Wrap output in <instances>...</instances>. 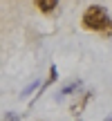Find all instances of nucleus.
Wrapping results in <instances>:
<instances>
[{"label": "nucleus", "mask_w": 112, "mask_h": 121, "mask_svg": "<svg viewBox=\"0 0 112 121\" xmlns=\"http://www.w3.org/2000/svg\"><path fill=\"white\" fill-rule=\"evenodd\" d=\"M56 76H58V74H56V65H49V76H47V81L40 85V94H43V90H47V87L56 81Z\"/></svg>", "instance_id": "5"}, {"label": "nucleus", "mask_w": 112, "mask_h": 121, "mask_svg": "<svg viewBox=\"0 0 112 121\" xmlns=\"http://www.w3.org/2000/svg\"><path fill=\"white\" fill-rule=\"evenodd\" d=\"M78 87H81V81H78V78H76V81H69L67 85H63V87H60V92L54 96V99L58 101V99H63V96H69V94H74Z\"/></svg>", "instance_id": "3"}, {"label": "nucleus", "mask_w": 112, "mask_h": 121, "mask_svg": "<svg viewBox=\"0 0 112 121\" xmlns=\"http://www.w3.org/2000/svg\"><path fill=\"white\" fill-rule=\"evenodd\" d=\"M2 121H20V117H18L16 112H4V117H2Z\"/></svg>", "instance_id": "7"}, {"label": "nucleus", "mask_w": 112, "mask_h": 121, "mask_svg": "<svg viewBox=\"0 0 112 121\" xmlns=\"http://www.w3.org/2000/svg\"><path fill=\"white\" fill-rule=\"evenodd\" d=\"M76 121H81V119H76Z\"/></svg>", "instance_id": "10"}, {"label": "nucleus", "mask_w": 112, "mask_h": 121, "mask_svg": "<svg viewBox=\"0 0 112 121\" xmlns=\"http://www.w3.org/2000/svg\"><path fill=\"white\" fill-rule=\"evenodd\" d=\"M83 27L90 31H103L105 27H108L110 22V16L108 11H105L101 4H92V7H87L85 11H83Z\"/></svg>", "instance_id": "1"}, {"label": "nucleus", "mask_w": 112, "mask_h": 121, "mask_svg": "<svg viewBox=\"0 0 112 121\" xmlns=\"http://www.w3.org/2000/svg\"><path fill=\"white\" fill-rule=\"evenodd\" d=\"M34 2H36V9L43 13H52L58 7V0H34Z\"/></svg>", "instance_id": "4"}, {"label": "nucleus", "mask_w": 112, "mask_h": 121, "mask_svg": "<svg viewBox=\"0 0 112 121\" xmlns=\"http://www.w3.org/2000/svg\"><path fill=\"white\" fill-rule=\"evenodd\" d=\"M103 34L108 36V38H112V18H110V22H108V27L103 29Z\"/></svg>", "instance_id": "8"}, {"label": "nucleus", "mask_w": 112, "mask_h": 121, "mask_svg": "<svg viewBox=\"0 0 112 121\" xmlns=\"http://www.w3.org/2000/svg\"><path fill=\"white\" fill-rule=\"evenodd\" d=\"M92 96H94V92H92V90H85V92H83V96H81V99H78V101H74V103H72L69 112H72V114H76V117H78V114L83 112V108H85V105L90 103V99H92Z\"/></svg>", "instance_id": "2"}, {"label": "nucleus", "mask_w": 112, "mask_h": 121, "mask_svg": "<svg viewBox=\"0 0 112 121\" xmlns=\"http://www.w3.org/2000/svg\"><path fill=\"white\" fill-rule=\"evenodd\" d=\"M36 85H38V83H36V81H34V83H31V85H27V87H25V90H22V94H20V99H22V96H29V94H31V92H34V90H36Z\"/></svg>", "instance_id": "6"}, {"label": "nucleus", "mask_w": 112, "mask_h": 121, "mask_svg": "<svg viewBox=\"0 0 112 121\" xmlns=\"http://www.w3.org/2000/svg\"><path fill=\"white\" fill-rule=\"evenodd\" d=\"M103 121H112V114H108V117H105V119H103Z\"/></svg>", "instance_id": "9"}]
</instances>
